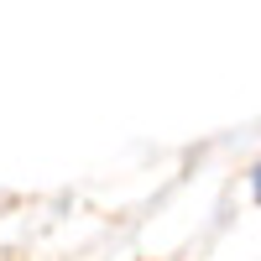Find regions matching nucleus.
Instances as JSON below:
<instances>
[{
  "instance_id": "f257e3e1",
  "label": "nucleus",
  "mask_w": 261,
  "mask_h": 261,
  "mask_svg": "<svg viewBox=\"0 0 261 261\" xmlns=\"http://www.w3.org/2000/svg\"><path fill=\"white\" fill-rule=\"evenodd\" d=\"M251 188H256V204H261V167H256V183H251Z\"/></svg>"
}]
</instances>
